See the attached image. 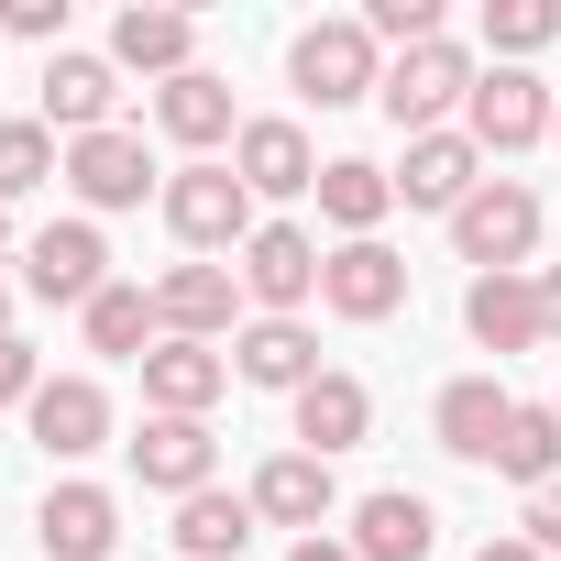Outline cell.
<instances>
[{
    "label": "cell",
    "mask_w": 561,
    "mask_h": 561,
    "mask_svg": "<svg viewBox=\"0 0 561 561\" xmlns=\"http://www.w3.org/2000/svg\"><path fill=\"white\" fill-rule=\"evenodd\" d=\"M375 100H386V122H397L408 144H419V133H451V111L473 100V56H462L451 34H440V45H408V56L386 67Z\"/></svg>",
    "instance_id": "obj_1"
},
{
    "label": "cell",
    "mask_w": 561,
    "mask_h": 561,
    "mask_svg": "<svg viewBox=\"0 0 561 561\" xmlns=\"http://www.w3.org/2000/svg\"><path fill=\"white\" fill-rule=\"evenodd\" d=\"M165 231H176L187 253H242L264 220H253V187H242L231 165H176V176H165Z\"/></svg>",
    "instance_id": "obj_2"
},
{
    "label": "cell",
    "mask_w": 561,
    "mask_h": 561,
    "mask_svg": "<svg viewBox=\"0 0 561 561\" xmlns=\"http://www.w3.org/2000/svg\"><path fill=\"white\" fill-rule=\"evenodd\" d=\"M451 242H462L473 275H517L528 242H539V187H528V176H484V187L451 209Z\"/></svg>",
    "instance_id": "obj_3"
},
{
    "label": "cell",
    "mask_w": 561,
    "mask_h": 561,
    "mask_svg": "<svg viewBox=\"0 0 561 561\" xmlns=\"http://www.w3.org/2000/svg\"><path fill=\"white\" fill-rule=\"evenodd\" d=\"M287 78H298V100H320V111H353V100H375V89H386V67H375V34H364V23H309V34L287 45Z\"/></svg>",
    "instance_id": "obj_4"
},
{
    "label": "cell",
    "mask_w": 561,
    "mask_h": 561,
    "mask_svg": "<svg viewBox=\"0 0 561 561\" xmlns=\"http://www.w3.org/2000/svg\"><path fill=\"white\" fill-rule=\"evenodd\" d=\"M23 287H34L45 309H89V298L111 287V242H100V220H45V231L23 242Z\"/></svg>",
    "instance_id": "obj_5"
},
{
    "label": "cell",
    "mask_w": 561,
    "mask_h": 561,
    "mask_svg": "<svg viewBox=\"0 0 561 561\" xmlns=\"http://www.w3.org/2000/svg\"><path fill=\"white\" fill-rule=\"evenodd\" d=\"M320 264H331V253H320L298 220H264V231L242 242L231 275H242V298H264V320H298V309L320 298Z\"/></svg>",
    "instance_id": "obj_6"
},
{
    "label": "cell",
    "mask_w": 561,
    "mask_h": 561,
    "mask_svg": "<svg viewBox=\"0 0 561 561\" xmlns=\"http://www.w3.org/2000/svg\"><path fill=\"white\" fill-rule=\"evenodd\" d=\"M550 122H561V100H550L528 67H484V78H473V100H462V133H473L484 154H528Z\"/></svg>",
    "instance_id": "obj_7"
},
{
    "label": "cell",
    "mask_w": 561,
    "mask_h": 561,
    "mask_svg": "<svg viewBox=\"0 0 561 561\" xmlns=\"http://www.w3.org/2000/svg\"><path fill=\"white\" fill-rule=\"evenodd\" d=\"M67 187L89 198V209H144V198H165V176H154V154H144V133H89V144H67Z\"/></svg>",
    "instance_id": "obj_8"
},
{
    "label": "cell",
    "mask_w": 561,
    "mask_h": 561,
    "mask_svg": "<svg viewBox=\"0 0 561 561\" xmlns=\"http://www.w3.org/2000/svg\"><path fill=\"white\" fill-rule=\"evenodd\" d=\"M111 111H122V67L111 56H45V133L89 144V133H111Z\"/></svg>",
    "instance_id": "obj_9"
},
{
    "label": "cell",
    "mask_w": 561,
    "mask_h": 561,
    "mask_svg": "<svg viewBox=\"0 0 561 561\" xmlns=\"http://www.w3.org/2000/svg\"><path fill=\"white\" fill-rule=\"evenodd\" d=\"M220 386H231V353H209V342H154L144 353V408L154 419H209Z\"/></svg>",
    "instance_id": "obj_10"
},
{
    "label": "cell",
    "mask_w": 561,
    "mask_h": 561,
    "mask_svg": "<svg viewBox=\"0 0 561 561\" xmlns=\"http://www.w3.org/2000/svg\"><path fill=\"white\" fill-rule=\"evenodd\" d=\"M320 309H342V320H397V309H408V264H397L386 242H342V253L320 264Z\"/></svg>",
    "instance_id": "obj_11"
},
{
    "label": "cell",
    "mask_w": 561,
    "mask_h": 561,
    "mask_svg": "<svg viewBox=\"0 0 561 561\" xmlns=\"http://www.w3.org/2000/svg\"><path fill=\"white\" fill-rule=\"evenodd\" d=\"M111 67H133V78H187L198 67V23L187 12H165V0H133V12L111 23Z\"/></svg>",
    "instance_id": "obj_12"
},
{
    "label": "cell",
    "mask_w": 561,
    "mask_h": 561,
    "mask_svg": "<svg viewBox=\"0 0 561 561\" xmlns=\"http://www.w3.org/2000/svg\"><path fill=\"white\" fill-rule=\"evenodd\" d=\"M473 187H484V144L473 133H419L408 165H397V198L408 209H462Z\"/></svg>",
    "instance_id": "obj_13"
},
{
    "label": "cell",
    "mask_w": 561,
    "mask_h": 561,
    "mask_svg": "<svg viewBox=\"0 0 561 561\" xmlns=\"http://www.w3.org/2000/svg\"><path fill=\"white\" fill-rule=\"evenodd\" d=\"M231 176H242L253 198H298V187H320V154H309L298 122H242V133H231Z\"/></svg>",
    "instance_id": "obj_14"
},
{
    "label": "cell",
    "mask_w": 561,
    "mask_h": 561,
    "mask_svg": "<svg viewBox=\"0 0 561 561\" xmlns=\"http://www.w3.org/2000/svg\"><path fill=\"white\" fill-rule=\"evenodd\" d=\"M154 309H165V342H220L231 309H242V275L231 264H176L154 287Z\"/></svg>",
    "instance_id": "obj_15"
},
{
    "label": "cell",
    "mask_w": 561,
    "mask_h": 561,
    "mask_svg": "<svg viewBox=\"0 0 561 561\" xmlns=\"http://www.w3.org/2000/svg\"><path fill=\"white\" fill-rule=\"evenodd\" d=\"M231 375H242V386H275V397H298V386H320L331 364H320L309 320H253V331L231 342Z\"/></svg>",
    "instance_id": "obj_16"
},
{
    "label": "cell",
    "mask_w": 561,
    "mask_h": 561,
    "mask_svg": "<svg viewBox=\"0 0 561 561\" xmlns=\"http://www.w3.org/2000/svg\"><path fill=\"white\" fill-rule=\"evenodd\" d=\"M253 517L320 539V517H331V462H320V451H275V462L253 473Z\"/></svg>",
    "instance_id": "obj_17"
},
{
    "label": "cell",
    "mask_w": 561,
    "mask_h": 561,
    "mask_svg": "<svg viewBox=\"0 0 561 561\" xmlns=\"http://www.w3.org/2000/svg\"><path fill=\"white\" fill-rule=\"evenodd\" d=\"M462 331H473L484 353L550 342V331H539V275H473V287H462Z\"/></svg>",
    "instance_id": "obj_18"
},
{
    "label": "cell",
    "mask_w": 561,
    "mask_h": 561,
    "mask_svg": "<svg viewBox=\"0 0 561 561\" xmlns=\"http://www.w3.org/2000/svg\"><path fill=\"white\" fill-rule=\"evenodd\" d=\"M34 440H45L56 462H89V451L111 440V397H100L89 375H45V397H34Z\"/></svg>",
    "instance_id": "obj_19"
},
{
    "label": "cell",
    "mask_w": 561,
    "mask_h": 561,
    "mask_svg": "<svg viewBox=\"0 0 561 561\" xmlns=\"http://www.w3.org/2000/svg\"><path fill=\"white\" fill-rule=\"evenodd\" d=\"M34 539H45L56 561H111V550H122V506H111L100 484H56L45 517H34Z\"/></svg>",
    "instance_id": "obj_20"
},
{
    "label": "cell",
    "mask_w": 561,
    "mask_h": 561,
    "mask_svg": "<svg viewBox=\"0 0 561 561\" xmlns=\"http://www.w3.org/2000/svg\"><path fill=\"white\" fill-rule=\"evenodd\" d=\"M430 539H440V517L408 484H386V495L353 506V561H430Z\"/></svg>",
    "instance_id": "obj_21"
},
{
    "label": "cell",
    "mask_w": 561,
    "mask_h": 561,
    "mask_svg": "<svg viewBox=\"0 0 561 561\" xmlns=\"http://www.w3.org/2000/svg\"><path fill=\"white\" fill-rule=\"evenodd\" d=\"M309 198H320V220H331L342 242H375V220L397 209V176H386V165H364V154H331Z\"/></svg>",
    "instance_id": "obj_22"
},
{
    "label": "cell",
    "mask_w": 561,
    "mask_h": 561,
    "mask_svg": "<svg viewBox=\"0 0 561 561\" xmlns=\"http://www.w3.org/2000/svg\"><path fill=\"white\" fill-rule=\"evenodd\" d=\"M506 419H517V397H506L495 375H462V386H440V451H462V462H495V451H506Z\"/></svg>",
    "instance_id": "obj_23"
},
{
    "label": "cell",
    "mask_w": 561,
    "mask_h": 561,
    "mask_svg": "<svg viewBox=\"0 0 561 561\" xmlns=\"http://www.w3.org/2000/svg\"><path fill=\"white\" fill-rule=\"evenodd\" d=\"M133 473L154 484V495H209V430L198 419H144V440H133Z\"/></svg>",
    "instance_id": "obj_24"
},
{
    "label": "cell",
    "mask_w": 561,
    "mask_h": 561,
    "mask_svg": "<svg viewBox=\"0 0 561 561\" xmlns=\"http://www.w3.org/2000/svg\"><path fill=\"white\" fill-rule=\"evenodd\" d=\"M364 430H375V397H364L353 375H320V386H298V451H320V462H331V451H353Z\"/></svg>",
    "instance_id": "obj_25"
},
{
    "label": "cell",
    "mask_w": 561,
    "mask_h": 561,
    "mask_svg": "<svg viewBox=\"0 0 561 561\" xmlns=\"http://www.w3.org/2000/svg\"><path fill=\"white\" fill-rule=\"evenodd\" d=\"M78 320H89V353H122V364H144V353L165 342V309H154V287H100Z\"/></svg>",
    "instance_id": "obj_26"
},
{
    "label": "cell",
    "mask_w": 561,
    "mask_h": 561,
    "mask_svg": "<svg viewBox=\"0 0 561 561\" xmlns=\"http://www.w3.org/2000/svg\"><path fill=\"white\" fill-rule=\"evenodd\" d=\"M253 528H264V517H253V495H220V484L176 506V550H187V561H242V539H253Z\"/></svg>",
    "instance_id": "obj_27"
},
{
    "label": "cell",
    "mask_w": 561,
    "mask_h": 561,
    "mask_svg": "<svg viewBox=\"0 0 561 561\" xmlns=\"http://www.w3.org/2000/svg\"><path fill=\"white\" fill-rule=\"evenodd\" d=\"M154 122L176 133V144H231L242 122H231V89L209 78V67H187L176 89H154Z\"/></svg>",
    "instance_id": "obj_28"
},
{
    "label": "cell",
    "mask_w": 561,
    "mask_h": 561,
    "mask_svg": "<svg viewBox=\"0 0 561 561\" xmlns=\"http://www.w3.org/2000/svg\"><path fill=\"white\" fill-rule=\"evenodd\" d=\"M495 473H506V484H528V495H539V484H561V408H517V419H506Z\"/></svg>",
    "instance_id": "obj_29"
},
{
    "label": "cell",
    "mask_w": 561,
    "mask_h": 561,
    "mask_svg": "<svg viewBox=\"0 0 561 561\" xmlns=\"http://www.w3.org/2000/svg\"><path fill=\"white\" fill-rule=\"evenodd\" d=\"M56 176H67V154H56L45 122H0V209L34 198V187H56Z\"/></svg>",
    "instance_id": "obj_30"
},
{
    "label": "cell",
    "mask_w": 561,
    "mask_h": 561,
    "mask_svg": "<svg viewBox=\"0 0 561 561\" xmlns=\"http://www.w3.org/2000/svg\"><path fill=\"white\" fill-rule=\"evenodd\" d=\"M561 34V0H484V45L495 56H539Z\"/></svg>",
    "instance_id": "obj_31"
},
{
    "label": "cell",
    "mask_w": 561,
    "mask_h": 561,
    "mask_svg": "<svg viewBox=\"0 0 561 561\" xmlns=\"http://www.w3.org/2000/svg\"><path fill=\"white\" fill-rule=\"evenodd\" d=\"M364 34H375V45H397V56H408V45H440V0H375Z\"/></svg>",
    "instance_id": "obj_32"
},
{
    "label": "cell",
    "mask_w": 561,
    "mask_h": 561,
    "mask_svg": "<svg viewBox=\"0 0 561 561\" xmlns=\"http://www.w3.org/2000/svg\"><path fill=\"white\" fill-rule=\"evenodd\" d=\"M0 34H23V45H56V56H67V0H0Z\"/></svg>",
    "instance_id": "obj_33"
},
{
    "label": "cell",
    "mask_w": 561,
    "mask_h": 561,
    "mask_svg": "<svg viewBox=\"0 0 561 561\" xmlns=\"http://www.w3.org/2000/svg\"><path fill=\"white\" fill-rule=\"evenodd\" d=\"M45 375H34V342H0V408H34Z\"/></svg>",
    "instance_id": "obj_34"
},
{
    "label": "cell",
    "mask_w": 561,
    "mask_h": 561,
    "mask_svg": "<svg viewBox=\"0 0 561 561\" xmlns=\"http://www.w3.org/2000/svg\"><path fill=\"white\" fill-rule=\"evenodd\" d=\"M528 539L561 561V484H539V495H528Z\"/></svg>",
    "instance_id": "obj_35"
},
{
    "label": "cell",
    "mask_w": 561,
    "mask_h": 561,
    "mask_svg": "<svg viewBox=\"0 0 561 561\" xmlns=\"http://www.w3.org/2000/svg\"><path fill=\"white\" fill-rule=\"evenodd\" d=\"M473 561H550V550H539V539H528V528H506V539H484V550H473Z\"/></svg>",
    "instance_id": "obj_36"
},
{
    "label": "cell",
    "mask_w": 561,
    "mask_h": 561,
    "mask_svg": "<svg viewBox=\"0 0 561 561\" xmlns=\"http://www.w3.org/2000/svg\"><path fill=\"white\" fill-rule=\"evenodd\" d=\"M539 331H550V342H561V264H550V275H539Z\"/></svg>",
    "instance_id": "obj_37"
},
{
    "label": "cell",
    "mask_w": 561,
    "mask_h": 561,
    "mask_svg": "<svg viewBox=\"0 0 561 561\" xmlns=\"http://www.w3.org/2000/svg\"><path fill=\"white\" fill-rule=\"evenodd\" d=\"M287 561H353V539H331V528H320V539H298Z\"/></svg>",
    "instance_id": "obj_38"
},
{
    "label": "cell",
    "mask_w": 561,
    "mask_h": 561,
    "mask_svg": "<svg viewBox=\"0 0 561 561\" xmlns=\"http://www.w3.org/2000/svg\"><path fill=\"white\" fill-rule=\"evenodd\" d=\"M0 342H12V287H0Z\"/></svg>",
    "instance_id": "obj_39"
},
{
    "label": "cell",
    "mask_w": 561,
    "mask_h": 561,
    "mask_svg": "<svg viewBox=\"0 0 561 561\" xmlns=\"http://www.w3.org/2000/svg\"><path fill=\"white\" fill-rule=\"evenodd\" d=\"M0 242H12V209H0Z\"/></svg>",
    "instance_id": "obj_40"
},
{
    "label": "cell",
    "mask_w": 561,
    "mask_h": 561,
    "mask_svg": "<svg viewBox=\"0 0 561 561\" xmlns=\"http://www.w3.org/2000/svg\"><path fill=\"white\" fill-rule=\"evenodd\" d=\"M550 133H561V122H550Z\"/></svg>",
    "instance_id": "obj_41"
}]
</instances>
